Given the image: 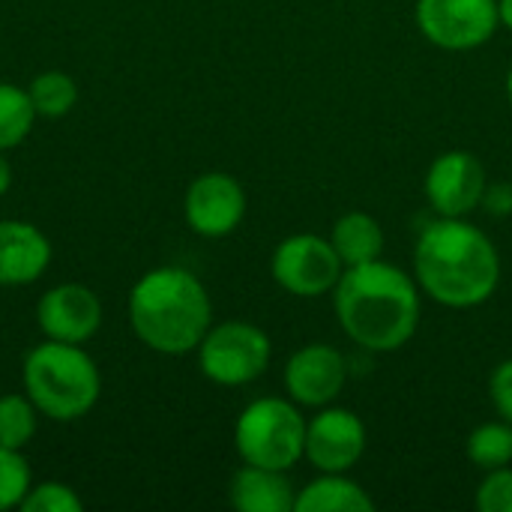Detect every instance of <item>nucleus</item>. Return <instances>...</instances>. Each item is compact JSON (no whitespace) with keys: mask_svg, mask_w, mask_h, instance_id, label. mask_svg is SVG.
Instances as JSON below:
<instances>
[{"mask_svg":"<svg viewBox=\"0 0 512 512\" xmlns=\"http://www.w3.org/2000/svg\"><path fill=\"white\" fill-rule=\"evenodd\" d=\"M333 306L345 336L366 351H396L408 345L420 324V294L417 282L378 261L345 267L333 288Z\"/></svg>","mask_w":512,"mask_h":512,"instance_id":"1","label":"nucleus"},{"mask_svg":"<svg viewBox=\"0 0 512 512\" xmlns=\"http://www.w3.org/2000/svg\"><path fill=\"white\" fill-rule=\"evenodd\" d=\"M414 273L420 288L441 306L474 309L486 303L501 279L495 243L462 219L441 216L414 249Z\"/></svg>","mask_w":512,"mask_h":512,"instance_id":"2","label":"nucleus"},{"mask_svg":"<svg viewBox=\"0 0 512 512\" xmlns=\"http://www.w3.org/2000/svg\"><path fill=\"white\" fill-rule=\"evenodd\" d=\"M213 306L201 279L183 267H156L129 291V324L156 354L180 357L201 345Z\"/></svg>","mask_w":512,"mask_h":512,"instance_id":"3","label":"nucleus"},{"mask_svg":"<svg viewBox=\"0 0 512 512\" xmlns=\"http://www.w3.org/2000/svg\"><path fill=\"white\" fill-rule=\"evenodd\" d=\"M24 390L39 414L69 423L99 402V369L93 357L72 342H42L24 360Z\"/></svg>","mask_w":512,"mask_h":512,"instance_id":"4","label":"nucleus"},{"mask_svg":"<svg viewBox=\"0 0 512 512\" xmlns=\"http://www.w3.org/2000/svg\"><path fill=\"white\" fill-rule=\"evenodd\" d=\"M234 444L246 465L288 471L306 453V420L285 399H258L237 417Z\"/></svg>","mask_w":512,"mask_h":512,"instance_id":"5","label":"nucleus"},{"mask_svg":"<svg viewBox=\"0 0 512 512\" xmlns=\"http://www.w3.org/2000/svg\"><path fill=\"white\" fill-rule=\"evenodd\" d=\"M270 339L249 321H225L207 330L198 345L201 372L222 387H243L261 378L270 366Z\"/></svg>","mask_w":512,"mask_h":512,"instance_id":"6","label":"nucleus"},{"mask_svg":"<svg viewBox=\"0 0 512 512\" xmlns=\"http://www.w3.org/2000/svg\"><path fill=\"white\" fill-rule=\"evenodd\" d=\"M498 21V0H417L423 36L447 51H468L489 42Z\"/></svg>","mask_w":512,"mask_h":512,"instance_id":"7","label":"nucleus"},{"mask_svg":"<svg viewBox=\"0 0 512 512\" xmlns=\"http://www.w3.org/2000/svg\"><path fill=\"white\" fill-rule=\"evenodd\" d=\"M345 264L333 243L315 234H294L273 252V279L297 297H321L336 288Z\"/></svg>","mask_w":512,"mask_h":512,"instance_id":"8","label":"nucleus"},{"mask_svg":"<svg viewBox=\"0 0 512 512\" xmlns=\"http://www.w3.org/2000/svg\"><path fill=\"white\" fill-rule=\"evenodd\" d=\"M486 195V168L474 153L450 150L438 156L426 174V198L438 216L462 219L480 207Z\"/></svg>","mask_w":512,"mask_h":512,"instance_id":"9","label":"nucleus"},{"mask_svg":"<svg viewBox=\"0 0 512 512\" xmlns=\"http://www.w3.org/2000/svg\"><path fill=\"white\" fill-rule=\"evenodd\" d=\"M186 222L201 237H225L231 234L246 213L243 186L222 171H210L192 180L183 201Z\"/></svg>","mask_w":512,"mask_h":512,"instance_id":"10","label":"nucleus"},{"mask_svg":"<svg viewBox=\"0 0 512 512\" xmlns=\"http://www.w3.org/2000/svg\"><path fill=\"white\" fill-rule=\"evenodd\" d=\"M366 450V426L354 411L330 408L306 426V459L321 474L351 471Z\"/></svg>","mask_w":512,"mask_h":512,"instance_id":"11","label":"nucleus"},{"mask_svg":"<svg viewBox=\"0 0 512 512\" xmlns=\"http://www.w3.org/2000/svg\"><path fill=\"white\" fill-rule=\"evenodd\" d=\"M36 321L45 339L81 345L102 327V303L87 285L66 282L42 294Z\"/></svg>","mask_w":512,"mask_h":512,"instance_id":"12","label":"nucleus"},{"mask_svg":"<svg viewBox=\"0 0 512 512\" xmlns=\"http://www.w3.org/2000/svg\"><path fill=\"white\" fill-rule=\"evenodd\" d=\"M348 381L345 357L330 345H306L285 366V387L294 402L321 408L330 405Z\"/></svg>","mask_w":512,"mask_h":512,"instance_id":"13","label":"nucleus"},{"mask_svg":"<svg viewBox=\"0 0 512 512\" xmlns=\"http://www.w3.org/2000/svg\"><path fill=\"white\" fill-rule=\"evenodd\" d=\"M51 264V243L48 237L18 219H0V285H30L36 282L45 267Z\"/></svg>","mask_w":512,"mask_h":512,"instance_id":"14","label":"nucleus"},{"mask_svg":"<svg viewBox=\"0 0 512 512\" xmlns=\"http://www.w3.org/2000/svg\"><path fill=\"white\" fill-rule=\"evenodd\" d=\"M294 498L285 471L243 465L231 480V504L240 512H291Z\"/></svg>","mask_w":512,"mask_h":512,"instance_id":"15","label":"nucleus"},{"mask_svg":"<svg viewBox=\"0 0 512 512\" xmlns=\"http://www.w3.org/2000/svg\"><path fill=\"white\" fill-rule=\"evenodd\" d=\"M297 512H372L375 501L369 492L348 480L345 474H324L312 480L297 498H294Z\"/></svg>","mask_w":512,"mask_h":512,"instance_id":"16","label":"nucleus"},{"mask_svg":"<svg viewBox=\"0 0 512 512\" xmlns=\"http://www.w3.org/2000/svg\"><path fill=\"white\" fill-rule=\"evenodd\" d=\"M330 243L345 267H357V264H369L381 258L384 231L369 213H348L333 225Z\"/></svg>","mask_w":512,"mask_h":512,"instance_id":"17","label":"nucleus"},{"mask_svg":"<svg viewBox=\"0 0 512 512\" xmlns=\"http://www.w3.org/2000/svg\"><path fill=\"white\" fill-rule=\"evenodd\" d=\"M27 93H30V102H33L36 114L39 117H51V120L69 114L75 108V102H78V84H75V78L66 75V72H60V69L39 72L30 81Z\"/></svg>","mask_w":512,"mask_h":512,"instance_id":"18","label":"nucleus"},{"mask_svg":"<svg viewBox=\"0 0 512 512\" xmlns=\"http://www.w3.org/2000/svg\"><path fill=\"white\" fill-rule=\"evenodd\" d=\"M36 117L39 114L30 102V93L9 81H0V150L18 147L30 135Z\"/></svg>","mask_w":512,"mask_h":512,"instance_id":"19","label":"nucleus"},{"mask_svg":"<svg viewBox=\"0 0 512 512\" xmlns=\"http://www.w3.org/2000/svg\"><path fill=\"white\" fill-rule=\"evenodd\" d=\"M36 405L30 396L6 393L0 396V447L6 450H24L36 435Z\"/></svg>","mask_w":512,"mask_h":512,"instance_id":"20","label":"nucleus"},{"mask_svg":"<svg viewBox=\"0 0 512 512\" xmlns=\"http://www.w3.org/2000/svg\"><path fill=\"white\" fill-rule=\"evenodd\" d=\"M468 459L483 468V471H495L512 462V426L504 423H486L480 429H474V435L468 438Z\"/></svg>","mask_w":512,"mask_h":512,"instance_id":"21","label":"nucleus"},{"mask_svg":"<svg viewBox=\"0 0 512 512\" xmlns=\"http://www.w3.org/2000/svg\"><path fill=\"white\" fill-rule=\"evenodd\" d=\"M30 468L21 456V450L0 447V512L12 510L24 501L30 492Z\"/></svg>","mask_w":512,"mask_h":512,"instance_id":"22","label":"nucleus"},{"mask_svg":"<svg viewBox=\"0 0 512 512\" xmlns=\"http://www.w3.org/2000/svg\"><path fill=\"white\" fill-rule=\"evenodd\" d=\"M18 507L21 512H81L84 501L75 495L72 486L48 480V483L30 486V492L24 495V501Z\"/></svg>","mask_w":512,"mask_h":512,"instance_id":"23","label":"nucleus"},{"mask_svg":"<svg viewBox=\"0 0 512 512\" xmlns=\"http://www.w3.org/2000/svg\"><path fill=\"white\" fill-rule=\"evenodd\" d=\"M480 512H512V468H495L477 489Z\"/></svg>","mask_w":512,"mask_h":512,"instance_id":"24","label":"nucleus"},{"mask_svg":"<svg viewBox=\"0 0 512 512\" xmlns=\"http://www.w3.org/2000/svg\"><path fill=\"white\" fill-rule=\"evenodd\" d=\"M489 393H492V402H495L498 414L512 426V360H504V363L492 372Z\"/></svg>","mask_w":512,"mask_h":512,"instance_id":"25","label":"nucleus"},{"mask_svg":"<svg viewBox=\"0 0 512 512\" xmlns=\"http://www.w3.org/2000/svg\"><path fill=\"white\" fill-rule=\"evenodd\" d=\"M9 186H12V168H9V162H6V156L0 150V195H6Z\"/></svg>","mask_w":512,"mask_h":512,"instance_id":"26","label":"nucleus"},{"mask_svg":"<svg viewBox=\"0 0 512 512\" xmlns=\"http://www.w3.org/2000/svg\"><path fill=\"white\" fill-rule=\"evenodd\" d=\"M498 15H501V21L512 30V0H501L498 3Z\"/></svg>","mask_w":512,"mask_h":512,"instance_id":"27","label":"nucleus"},{"mask_svg":"<svg viewBox=\"0 0 512 512\" xmlns=\"http://www.w3.org/2000/svg\"><path fill=\"white\" fill-rule=\"evenodd\" d=\"M507 96H510V105H512V69H510V75H507Z\"/></svg>","mask_w":512,"mask_h":512,"instance_id":"28","label":"nucleus"}]
</instances>
